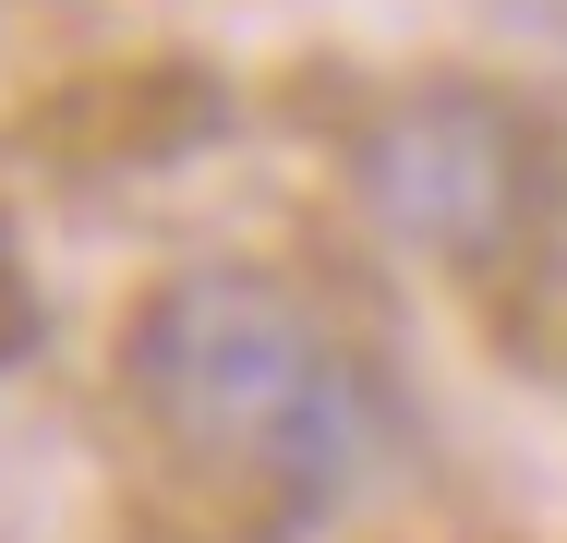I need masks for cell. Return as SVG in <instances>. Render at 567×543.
Listing matches in <instances>:
<instances>
[{"label": "cell", "instance_id": "2", "mask_svg": "<svg viewBox=\"0 0 567 543\" xmlns=\"http://www.w3.org/2000/svg\"><path fill=\"white\" fill-rule=\"evenodd\" d=\"M350 182H362V206L386 217L411 254H435L447 278H507L556 229L567 145H556V121L532 98L435 73V85H399V98L362 109Z\"/></svg>", "mask_w": 567, "mask_h": 543}, {"label": "cell", "instance_id": "3", "mask_svg": "<svg viewBox=\"0 0 567 543\" xmlns=\"http://www.w3.org/2000/svg\"><path fill=\"white\" fill-rule=\"evenodd\" d=\"M24 350H37V278H24V254L0 229V362H24Z\"/></svg>", "mask_w": 567, "mask_h": 543}, {"label": "cell", "instance_id": "1", "mask_svg": "<svg viewBox=\"0 0 567 543\" xmlns=\"http://www.w3.org/2000/svg\"><path fill=\"white\" fill-rule=\"evenodd\" d=\"M145 483L218 543H302L386 447V387L339 315L266 266H169L110 350Z\"/></svg>", "mask_w": 567, "mask_h": 543}]
</instances>
